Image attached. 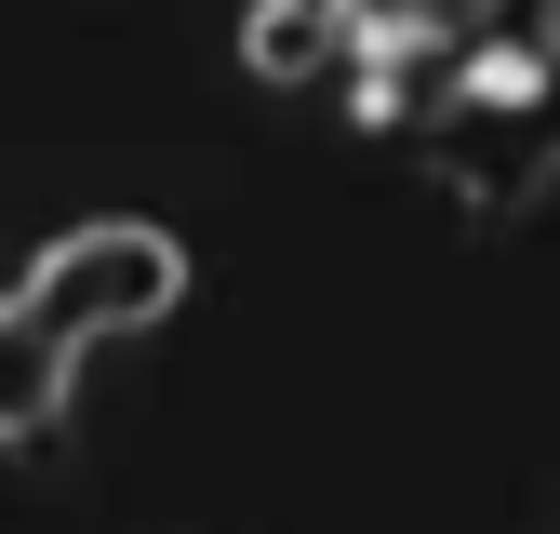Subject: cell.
I'll use <instances>...</instances> for the list:
<instances>
[{"label":"cell","mask_w":560,"mask_h":534,"mask_svg":"<svg viewBox=\"0 0 560 534\" xmlns=\"http://www.w3.org/2000/svg\"><path fill=\"white\" fill-rule=\"evenodd\" d=\"M14 294L94 348V334H148V321H174L187 254H174V228H148V214H94V228H67V241L27 267V281H14Z\"/></svg>","instance_id":"6da1fadb"},{"label":"cell","mask_w":560,"mask_h":534,"mask_svg":"<svg viewBox=\"0 0 560 534\" xmlns=\"http://www.w3.org/2000/svg\"><path fill=\"white\" fill-rule=\"evenodd\" d=\"M361 40V0H254L241 14V67L254 81H334Z\"/></svg>","instance_id":"3957f363"},{"label":"cell","mask_w":560,"mask_h":534,"mask_svg":"<svg viewBox=\"0 0 560 534\" xmlns=\"http://www.w3.org/2000/svg\"><path fill=\"white\" fill-rule=\"evenodd\" d=\"M67 374H81V334L40 321L27 294H0V441L14 454H40L67 428Z\"/></svg>","instance_id":"7a4b0ae2"}]
</instances>
